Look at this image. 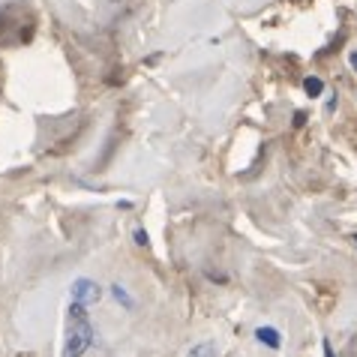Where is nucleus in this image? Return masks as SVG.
Here are the masks:
<instances>
[{
	"label": "nucleus",
	"instance_id": "1",
	"mask_svg": "<svg viewBox=\"0 0 357 357\" xmlns=\"http://www.w3.org/2000/svg\"><path fill=\"white\" fill-rule=\"evenodd\" d=\"M93 342V327L91 319H87L84 306L73 303L69 306V324H66V349L63 357H82Z\"/></svg>",
	"mask_w": 357,
	"mask_h": 357
},
{
	"label": "nucleus",
	"instance_id": "2",
	"mask_svg": "<svg viewBox=\"0 0 357 357\" xmlns=\"http://www.w3.org/2000/svg\"><path fill=\"white\" fill-rule=\"evenodd\" d=\"M102 297V289L93 282V280H75L73 282V303H82V306H91Z\"/></svg>",
	"mask_w": 357,
	"mask_h": 357
},
{
	"label": "nucleus",
	"instance_id": "3",
	"mask_svg": "<svg viewBox=\"0 0 357 357\" xmlns=\"http://www.w3.org/2000/svg\"><path fill=\"white\" fill-rule=\"evenodd\" d=\"M255 336H259V342L271 345V349H280V345H282L280 331H276V327H259V331H255Z\"/></svg>",
	"mask_w": 357,
	"mask_h": 357
},
{
	"label": "nucleus",
	"instance_id": "4",
	"mask_svg": "<svg viewBox=\"0 0 357 357\" xmlns=\"http://www.w3.org/2000/svg\"><path fill=\"white\" fill-rule=\"evenodd\" d=\"M186 357H216V345L213 342H198L186 351Z\"/></svg>",
	"mask_w": 357,
	"mask_h": 357
},
{
	"label": "nucleus",
	"instance_id": "5",
	"mask_svg": "<svg viewBox=\"0 0 357 357\" xmlns=\"http://www.w3.org/2000/svg\"><path fill=\"white\" fill-rule=\"evenodd\" d=\"M303 91L310 93V96H321V93H324V82L312 75V78H306V82H303Z\"/></svg>",
	"mask_w": 357,
	"mask_h": 357
},
{
	"label": "nucleus",
	"instance_id": "6",
	"mask_svg": "<svg viewBox=\"0 0 357 357\" xmlns=\"http://www.w3.org/2000/svg\"><path fill=\"white\" fill-rule=\"evenodd\" d=\"M114 297H117V301H123L126 306H132V297H130V294H126V291L121 289V285H114Z\"/></svg>",
	"mask_w": 357,
	"mask_h": 357
},
{
	"label": "nucleus",
	"instance_id": "7",
	"mask_svg": "<svg viewBox=\"0 0 357 357\" xmlns=\"http://www.w3.org/2000/svg\"><path fill=\"white\" fill-rule=\"evenodd\" d=\"M324 354H327V357H333V349H331V342H324Z\"/></svg>",
	"mask_w": 357,
	"mask_h": 357
},
{
	"label": "nucleus",
	"instance_id": "8",
	"mask_svg": "<svg viewBox=\"0 0 357 357\" xmlns=\"http://www.w3.org/2000/svg\"><path fill=\"white\" fill-rule=\"evenodd\" d=\"M351 66H354V69H357V52H354V54H351Z\"/></svg>",
	"mask_w": 357,
	"mask_h": 357
},
{
	"label": "nucleus",
	"instance_id": "9",
	"mask_svg": "<svg viewBox=\"0 0 357 357\" xmlns=\"http://www.w3.org/2000/svg\"><path fill=\"white\" fill-rule=\"evenodd\" d=\"M354 243H357V234H354Z\"/></svg>",
	"mask_w": 357,
	"mask_h": 357
}]
</instances>
